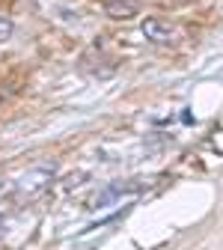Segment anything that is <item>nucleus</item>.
<instances>
[{"instance_id": "3", "label": "nucleus", "mask_w": 223, "mask_h": 250, "mask_svg": "<svg viewBox=\"0 0 223 250\" xmlns=\"http://www.w3.org/2000/svg\"><path fill=\"white\" fill-rule=\"evenodd\" d=\"M12 30H15V27H12V21H9V18H0V42L9 39V36H12Z\"/></svg>"}, {"instance_id": "1", "label": "nucleus", "mask_w": 223, "mask_h": 250, "mask_svg": "<svg viewBox=\"0 0 223 250\" xmlns=\"http://www.w3.org/2000/svg\"><path fill=\"white\" fill-rule=\"evenodd\" d=\"M143 36L149 39V42H176L179 36H182V30L176 27V24H170V21H164V18H146L143 21Z\"/></svg>"}, {"instance_id": "2", "label": "nucleus", "mask_w": 223, "mask_h": 250, "mask_svg": "<svg viewBox=\"0 0 223 250\" xmlns=\"http://www.w3.org/2000/svg\"><path fill=\"white\" fill-rule=\"evenodd\" d=\"M104 12L110 18H131L140 12V0H104Z\"/></svg>"}]
</instances>
